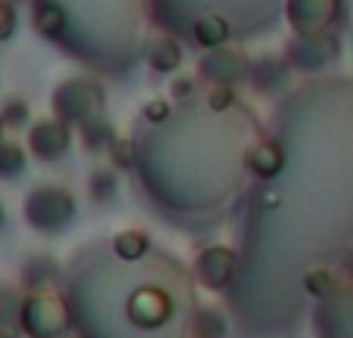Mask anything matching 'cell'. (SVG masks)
Segmentation results:
<instances>
[{
  "mask_svg": "<svg viewBox=\"0 0 353 338\" xmlns=\"http://www.w3.org/2000/svg\"><path fill=\"white\" fill-rule=\"evenodd\" d=\"M146 56H149V66H152L155 72H174V68L183 62V47L171 34H159L149 41Z\"/></svg>",
  "mask_w": 353,
  "mask_h": 338,
  "instance_id": "cell-12",
  "label": "cell"
},
{
  "mask_svg": "<svg viewBox=\"0 0 353 338\" xmlns=\"http://www.w3.org/2000/svg\"><path fill=\"white\" fill-rule=\"evenodd\" d=\"M74 217V199L59 186H37L25 196V221L37 233H62Z\"/></svg>",
  "mask_w": 353,
  "mask_h": 338,
  "instance_id": "cell-1",
  "label": "cell"
},
{
  "mask_svg": "<svg viewBox=\"0 0 353 338\" xmlns=\"http://www.w3.org/2000/svg\"><path fill=\"white\" fill-rule=\"evenodd\" d=\"M304 286H307V292H310V295L329 298V292L335 289V277H332L329 270H313V273H307Z\"/></svg>",
  "mask_w": 353,
  "mask_h": 338,
  "instance_id": "cell-20",
  "label": "cell"
},
{
  "mask_svg": "<svg viewBox=\"0 0 353 338\" xmlns=\"http://www.w3.org/2000/svg\"><path fill=\"white\" fill-rule=\"evenodd\" d=\"M257 199H261V205H263V208H276V205H279L282 202V196H279V192H261V196H257Z\"/></svg>",
  "mask_w": 353,
  "mask_h": 338,
  "instance_id": "cell-26",
  "label": "cell"
},
{
  "mask_svg": "<svg viewBox=\"0 0 353 338\" xmlns=\"http://www.w3.org/2000/svg\"><path fill=\"white\" fill-rule=\"evenodd\" d=\"M109 155H112V165L115 168H130L134 165V143L130 140H121V137H115V140L109 143Z\"/></svg>",
  "mask_w": 353,
  "mask_h": 338,
  "instance_id": "cell-21",
  "label": "cell"
},
{
  "mask_svg": "<svg viewBox=\"0 0 353 338\" xmlns=\"http://www.w3.org/2000/svg\"><path fill=\"white\" fill-rule=\"evenodd\" d=\"M168 112H171V106H168L165 99H149V103L143 106V118H146V121H165Z\"/></svg>",
  "mask_w": 353,
  "mask_h": 338,
  "instance_id": "cell-24",
  "label": "cell"
},
{
  "mask_svg": "<svg viewBox=\"0 0 353 338\" xmlns=\"http://www.w3.org/2000/svg\"><path fill=\"white\" fill-rule=\"evenodd\" d=\"M34 25H37V31H41V34L59 37L62 28H65V12H62L56 3H41L34 10Z\"/></svg>",
  "mask_w": 353,
  "mask_h": 338,
  "instance_id": "cell-15",
  "label": "cell"
},
{
  "mask_svg": "<svg viewBox=\"0 0 353 338\" xmlns=\"http://www.w3.org/2000/svg\"><path fill=\"white\" fill-rule=\"evenodd\" d=\"M53 109L59 112L62 121L74 124H90L103 112V90L90 81H65L59 90L53 93Z\"/></svg>",
  "mask_w": 353,
  "mask_h": 338,
  "instance_id": "cell-2",
  "label": "cell"
},
{
  "mask_svg": "<svg viewBox=\"0 0 353 338\" xmlns=\"http://www.w3.org/2000/svg\"><path fill=\"white\" fill-rule=\"evenodd\" d=\"M3 223H6V211H3V205H0V230H3Z\"/></svg>",
  "mask_w": 353,
  "mask_h": 338,
  "instance_id": "cell-28",
  "label": "cell"
},
{
  "mask_svg": "<svg viewBox=\"0 0 353 338\" xmlns=\"http://www.w3.org/2000/svg\"><path fill=\"white\" fill-rule=\"evenodd\" d=\"M118 192V177L115 171H105V168H99V171L90 174V199L93 202H112Z\"/></svg>",
  "mask_w": 353,
  "mask_h": 338,
  "instance_id": "cell-17",
  "label": "cell"
},
{
  "mask_svg": "<svg viewBox=\"0 0 353 338\" xmlns=\"http://www.w3.org/2000/svg\"><path fill=\"white\" fill-rule=\"evenodd\" d=\"M232 267H236V252L226 246L205 248L195 261V277L205 289H223L232 279Z\"/></svg>",
  "mask_w": 353,
  "mask_h": 338,
  "instance_id": "cell-9",
  "label": "cell"
},
{
  "mask_svg": "<svg viewBox=\"0 0 353 338\" xmlns=\"http://www.w3.org/2000/svg\"><path fill=\"white\" fill-rule=\"evenodd\" d=\"M112 252L121 261H140L149 252V236L143 230H121V233L112 239Z\"/></svg>",
  "mask_w": 353,
  "mask_h": 338,
  "instance_id": "cell-13",
  "label": "cell"
},
{
  "mask_svg": "<svg viewBox=\"0 0 353 338\" xmlns=\"http://www.w3.org/2000/svg\"><path fill=\"white\" fill-rule=\"evenodd\" d=\"M232 103H236V90H232L230 84H214L211 90H208V106H211L214 112L230 109Z\"/></svg>",
  "mask_w": 353,
  "mask_h": 338,
  "instance_id": "cell-22",
  "label": "cell"
},
{
  "mask_svg": "<svg viewBox=\"0 0 353 338\" xmlns=\"http://www.w3.org/2000/svg\"><path fill=\"white\" fill-rule=\"evenodd\" d=\"M28 143H31V152L41 161H56L65 155L72 134H68V124L62 118H43V121H37L31 128Z\"/></svg>",
  "mask_w": 353,
  "mask_h": 338,
  "instance_id": "cell-7",
  "label": "cell"
},
{
  "mask_svg": "<svg viewBox=\"0 0 353 338\" xmlns=\"http://www.w3.org/2000/svg\"><path fill=\"white\" fill-rule=\"evenodd\" d=\"M338 53V41L329 31H313V34H301L288 43V66L304 68V72H316V68L329 66Z\"/></svg>",
  "mask_w": 353,
  "mask_h": 338,
  "instance_id": "cell-4",
  "label": "cell"
},
{
  "mask_svg": "<svg viewBox=\"0 0 353 338\" xmlns=\"http://www.w3.org/2000/svg\"><path fill=\"white\" fill-rule=\"evenodd\" d=\"M0 124H6V128H12V130L25 128V124H28V106L19 97H10L3 106V115H0Z\"/></svg>",
  "mask_w": 353,
  "mask_h": 338,
  "instance_id": "cell-19",
  "label": "cell"
},
{
  "mask_svg": "<svg viewBox=\"0 0 353 338\" xmlns=\"http://www.w3.org/2000/svg\"><path fill=\"white\" fill-rule=\"evenodd\" d=\"M192 87H195L192 78H176L171 84V97L174 99H189V97H192Z\"/></svg>",
  "mask_w": 353,
  "mask_h": 338,
  "instance_id": "cell-25",
  "label": "cell"
},
{
  "mask_svg": "<svg viewBox=\"0 0 353 338\" xmlns=\"http://www.w3.org/2000/svg\"><path fill=\"white\" fill-rule=\"evenodd\" d=\"M0 338H16V335H12L10 326H0Z\"/></svg>",
  "mask_w": 353,
  "mask_h": 338,
  "instance_id": "cell-27",
  "label": "cell"
},
{
  "mask_svg": "<svg viewBox=\"0 0 353 338\" xmlns=\"http://www.w3.org/2000/svg\"><path fill=\"white\" fill-rule=\"evenodd\" d=\"M84 146L90 149V152H103V149H109V143L115 140V134H112V128L103 121V118H97V121L84 124Z\"/></svg>",
  "mask_w": 353,
  "mask_h": 338,
  "instance_id": "cell-18",
  "label": "cell"
},
{
  "mask_svg": "<svg viewBox=\"0 0 353 338\" xmlns=\"http://www.w3.org/2000/svg\"><path fill=\"white\" fill-rule=\"evenodd\" d=\"M19 323L31 338H53L68 326V310L56 295L37 292V295L25 298L22 310H19Z\"/></svg>",
  "mask_w": 353,
  "mask_h": 338,
  "instance_id": "cell-3",
  "label": "cell"
},
{
  "mask_svg": "<svg viewBox=\"0 0 353 338\" xmlns=\"http://www.w3.org/2000/svg\"><path fill=\"white\" fill-rule=\"evenodd\" d=\"M245 74H248V81L257 87V90L273 93L288 81V62L279 59V56H263V59H257L254 66L245 68Z\"/></svg>",
  "mask_w": 353,
  "mask_h": 338,
  "instance_id": "cell-11",
  "label": "cell"
},
{
  "mask_svg": "<svg viewBox=\"0 0 353 338\" xmlns=\"http://www.w3.org/2000/svg\"><path fill=\"white\" fill-rule=\"evenodd\" d=\"M174 314V304H171V295L155 286H140V289L130 295L128 301V317L137 323L140 329H159L171 320Z\"/></svg>",
  "mask_w": 353,
  "mask_h": 338,
  "instance_id": "cell-5",
  "label": "cell"
},
{
  "mask_svg": "<svg viewBox=\"0 0 353 338\" xmlns=\"http://www.w3.org/2000/svg\"><path fill=\"white\" fill-rule=\"evenodd\" d=\"M245 165H248V171H254L257 177L270 180L282 171V165H285V149H282V143H276V140H261L257 146L248 149Z\"/></svg>",
  "mask_w": 353,
  "mask_h": 338,
  "instance_id": "cell-10",
  "label": "cell"
},
{
  "mask_svg": "<svg viewBox=\"0 0 353 338\" xmlns=\"http://www.w3.org/2000/svg\"><path fill=\"white\" fill-rule=\"evenodd\" d=\"M245 68H248V59H245L239 50H226V47H211V53L199 62V74L214 84H236V81L245 78Z\"/></svg>",
  "mask_w": 353,
  "mask_h": 338,
  "instance_id": "cell-8",
  "label": "cell"
},
{
  "mask_svg": "<svg viewBox=\"0 0 353 338\" xmlns=\"http://www.w3.org/2000/svg\"><path fill=\"white\" fill-rule=\"evenodd\" d=\"M25 171V152L19 143H0V177L16 180Z\"/></svg>",
  "mask_w": 353,
  "mask_h": 338,
  "instance_id": "cell-16",
  "label": "cell"
},
{
  "mask_svg": "<svg viewBox=\"0 0 353 338\" xmlns=\"http://www.w3.org/2000/svg\"><path fill=\"white\" fill-rule=\"evenodd\" d=\"M338 12H341V0H292L288 22L298 34H313V31H329Z\"/></svg>",
  "mask_w": 353,
  "mask_h": 338,
  "instance_id": "cell-6",
  "label": "cell"
},
{
  "mask_svg": "<svg viewBox=\"0 0 353 338\" xmlns=\"http://www.w3.org/2000/svg\"><path fill=\"white\" fill-rule=\"evenodd\" d=\"M12 31H16V10L10 0H0V41L10 37Z\"/></svg>",
  "mask_w": 353,
  "mask_h": 338,
  "instance_id": "cell-23",
  "label": "cell"
},
{
  "mask_svg": "<svg viewBox=\"0 0 353 338\" xmlns=\"http://www.w3.org/2000/svg\"><path fill=\"white\" fill-rule=\"evenodd\" d=\"M192 31L201 47H220V43L230 37V22H226L223 16H205L192 25Z\"/></svg>",
  "mask_w": 353,
  "mask_h": 338,
  "instance_id": "cell-14",
  "label": "cell"
}]
</instances>
